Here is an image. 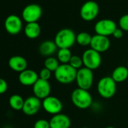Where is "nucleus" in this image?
Wrapping results in <instances>:
<instances>
[{
  "label": "nucleus",
  "mask_w": 128,
  "mask_h": 128,
  "mask_svg": "<svg viewBox=\"0 0 128 128\" xmlns=\"http://www.w3.org/2000/svg\"><path fill=\"white\" fill-rule=\"evenodd\" d=\"M72 104L79 109H87L93 105V97L88 90L77 88L71 94Z\"/></svg>",
  "instance_id": "obj_1"
},
{
  "label": "nucleus",
  "mask_w": 128,
  "mask_h": 128,
  "mask_svg": "<svg viewBox=\"0 0 128 128\" xmlns=\"http://www.w3.org/2000/svg\"><path fill=\"white\" fill-rule=\"evenodd\" d=\"M54 42L58 49L72 48L76 42V35L73 30L64 28L57 32L54 37Z\"/></svg>",
  "instance_id": "obj_2"
},
{
  "label": "nucleus",
  "mask_w": 128,
  "mask_h": 128,
  "mask_svg": "<svg viewBox=\"0 0 128 128\" xmlns=\"http://www.w3.org/2000/svg\"><path fill=\"white\" fill-rule=\"evenodd\" d=\"M77 70L70 64H60L54 72L55 79L60 84H68L76 81Z\"/></svg>",
  "instance_id": "obj_3"
},
{
  "label": "nucleus",
  "mask_w": 128,
  "mask_h": 128,
  "mask_svg": "<svg viewBox=\"0 0 128 128\" xmlns=\"http://www.w3.org/2000/svg\"><path fill=\"white\" fill-rule=\"evenodd\" d=\"M117 90V83L111 76L101 78L97 84V92L99 95L104 99L113 97Z\"/></svg>",
  "instance_id": "obj_4"
},
{
  "label": "nucleus",
  "mask_w": 128,
  "mask_h": 128,
  "mask_svg": "<svg viewBox=\"0 0 128 128\" xmlns=\"http://www.w3.org/2000/svg\"><path fill=\"white\" fill-rule=\"evenodd\" d=\"M84 67H86L92 71L98 69L102 63V56L100 53L94 50L92 48L87 49L84 51L82 56Z\"/></svg>",
  "instance_id": "obj_5"
},
{
  "label": "nucleus",
  "mask_w": 128,
  "mask_h": 128,
  "mask_svg": "<svg viewBox=\"0 0 128 128\" xmlns=\"http://www.w3.org/2000/svg\"><path fill=\"white\" fill-rule=\"evenodd\" d=\"M94 73L93 71L86 68L82 67L77 70L76 82L78 88L89 90L94 84Z\"/></svg>",
  "instance_id": "obj_6"
},
{
  "label": "nucleus",
  "mask_w": 128,
  "mask_h": 128,
  "mask_svg": "<svg viewBox=\"0 0 128 128\" xmlns=\"http://www.w3.org/2000/svg\"><path fill=\"white\" fill-rule=\"evenodd\" d=\"M99 12L100 7L97 2L90 0L82 5L80 9V16L85 21H92L98 16Z\"/></svg>",
  "instance_id": "obj_7"
},
{
  "label": "nucleus",
  "mask_w": 128,
  "mask_h": 128,
  "mask_svg": "<svg viewBox=\"0 0 128 128\" xmlns=\"http://www.w3.org/2000/svg\"><path fill=\"white\" fill-rule=\"evenodd\" d=\"M42 15V8L38 4L32 3L27 5L22 12V18L24 20L28 23L37 22Z\"/></svg>",
  "instance_id": "obj_8"
},
{
  "label": "nucleus",
  "mask_w": 128,
  "mask_h": 128,
  "mask_svg": "<svg viewBox=\"0 0 128 128\" xmlns=\"http://www.w3.org/2000/svg\"><path fill=\"white\" fill-rule=\"evenodd\" d=\"M115 22L110 19H102L97 21L94 25V31L96 34L108 37L112 36L114 31L117 29Z\"/></svg>",
  "instance_id": "obj_9"
},
{
  "label": "nucleus",
  "mask_w": 128,
  "mask_h": 128,
  "mask_svg": "<svg viewBox=\"0 0 128 128\" xmlns=\"http://www.w3.org/2000/svg\"><path fill=\"white\" fill-rule=\"evenodd\" d=\"M42 108L47 113L55 115L61 113L62 103L59 98L54 96H49L42 100Z\"/></svg>",
  "instance_id": "obj_10"
},
{
  "label": "nucleus",
  "mask_w": 128,
  "mask_h": 128,
  "mask_svg": "<svg viewBox=\"0 0 128 128\" xmlns=\"http://www.w3.org/2000/svg\"><path fill=\"white\" fill-rule=\"evenodd\" d=\"M42 107V102L35 96L27 97L24 104L23 112L27 116H33L36 114Z\"/></svg>",
  "instance_id": "obj_11"
},
{
  "label": "nucleus",
  "mask_w": 128,
  "mask_h": 128,
  "mask_svg": "<svg viewBox=\"0 0 128 128\" xmlns=\"http://www.w3.org/2000/svg\"><path fill=\"white\" fill-rule=\"evenodd\" d=\"M32 91L34 96L41 100H43L48 96H50L51 87L49 81L38 78V80L32 86Z\"/></svg>",
  "instance_id": "obj_12"
},
{
  "label": "nucleus",
  "mask_w": 128,
  "mask_h": 128,
  "mask_svg": "<svg viewBox=\"0 0 128 128\" xmlns=\"http://www.w3.org/2000/svg\"><path fill=\"white\" fill-rule=\"evenodd\" d=\"M4 25L7 32L11 35H18L23 28L21 19L15 14L8 15L5 20Z\"/></svg>",
  "instance_id": "obj_13"
},
{
  "label": "nucleus",
  "mask_w": 128,
  "mask_h": 128,
  "mask_svg": "<svg viewBox=\"0 0 128 128\" xmlns=\"http://www.w3.org/2000/svg\"><path fill=\"white\" fill-rule=\"evenodd\" d=\"M111 45V42L108 37L100 36V35H94L92 36L91 42H90V48L99 53H104L107 51Z\"/></svg>",
  "instance_id": "obj_14"
},
{
  "label": "nucleus",
  "mask_w": 128,
  "mask_h": 128,
  "mask_svg": "<svg viewBox=\"0 0 128 128\" xmlns=\"http://www.w3.org/2000/svg\"><path fill=\"white\" fill-rule=\"evenodd\" d=\"M38 74L36 71L29 69H26V70L19 73L18 76L19 82L26 87L33 86L35 83L38 80Z\"/></svg>",
  "instance_id": "obj_15"
},
{
  "label": "nucleus",
  "mask_w": 128,
  "mask_h": 128,
  "mask_svg": "<svg viewBox=\"0 0 128 128\" xmlns=\"http://www.w3.org/2000/svg\"><path fill=\"white\" fill-rule=\"evenodd\" d=\"M50 128H70L71 120L65 114L60 113L53 115L49 120Z\"/></svg>",
  "instance_id": "obj_16"
},
{
  "label": "nucleus",
  "mask_w": 128,
  "mask_h": 128,
  "mask_svg": "<svg viewBox=\"0 0 128 128\" xmlns=\"http://www.w3.org/2000/svg\"><path fill=\"white\" fill-rule=\"evenodd\" d=\"M27 66L28 63L26 60L22 56H12L8 60V66L14 72L20 73L27 69Z\"/></svg>",
  "instance_id": "obj_17"
},
{
  "label": "nucleus",
  "mask_w": 128,
  "mask_h": 128,
  "mask_svg": "<svg viewBox=\"0 0 128 128\" xmlns=\"http://www.w3.org/2000/svg\"><path fill=\"white\" fill-rule=\"evenodd\" d=\"M57 49L58 48L55 44L54 41L46 40L40 44L38 47V52L42 56H45L47 58L49 56H53V55L56 52H57Z\"/></svg>",
  "instance_id": "obj_18"
},
{
  "label": "nucleus",
  "mask_w": 128,
  "mask_h": 128,
  "mask_svg": "<svg viewBox=\"0 0 128 128\" xmlns=\"http://www.w3.org/2000/svg\"><path fill=\"white\" fill-rule=\"evenodd\" d=\"M40 33L41 26L37 22L28 23L24 27V34L27 38L30 39H35L38 38Z\"/></svg>",
  "instance_id": "obj_19"
},
{
  "label": "nucleus",
  "mask_w": 128,
  "mask_h": 128,
  "mask_svg": "<svg viewBox=\"0 0 128 128\" xmlns=\"http://www.w3.org/2000/svg\"><path fill=\"white\" fill-rule=\"evenodd\" d=\"M111 77L116 83H121L125 82L128 78L127 67L124 66H119L116 67L113 70Z\"/></svg>",
  "instance_id": "obj_20"
},
{
  "label": "nucleus",
  "mask_w": 128,
  "mask_h": 128,
  "mask_svg": "<svg viewBox=\"0 0 128 128\" xmlns=\"http://www.w3.org/2000/svg\"><path fill=\"white\" fill-rule=\"evenodd\" d=\"M25 100L19 94H13L10 96L8 103L10 107L15 111H20L23 109Z\"/></svg>",
  "instance_id": "obj_21"
},
{
  "label": "nucleus",
  "mask_w": 128,
  "mask_h": 128,
  "mask_svg": "<svg viewBox=\"0 0 128 128\" xmlns=\"http://www.w3.org/2000/svg\"><path fill=\"white\" fill-rule=\"evenodd\" d=\"M56 55V58L60 64H69L70 59L72 56L71 50L68 48L58 49Z\"/></svg>",
  "instance_id": "obj_22"
},
{
  "label": "nucleus",
  "mask_w": 128,
  "mask_h": 128,
  "mask_svg": "<svg viewBox=\"0 0 128 128\" xmlns=\"http://www.w3.org/2000/svg\"><path fill=\"white\" fill-rule=\"evenodd\" d=\"M60 65V62L58 61L57 58H55L54 56H49L47 57L44 62V68L49 70L50 72H55L57 68L59 67V66Z\"/></svg>",
  "instance_id": "obj_23"
},
{
  "label": "nucleus",
  "mask_w": 128,
  "mask_h": 128,
  "mask_svg": "<svg viewBox=\"0 0 128 128\" xmlns=\"http://www.w3.org/2000/svg\"><path fill=\"white\" fill-rule=\"evenodd\" d=\"M92 36L86 32H82L76 35V42L81 46H88L90 44Z\"/></svg>",
  "instance_id": "obj_24"
},
{
  "label": "nucleus",
  "mask_w": 128,
  "mask_h": 128,
  "mask_svg": "<svg viewBox=\"0 0 128 128\" xmlns=\"http://www.w3.org/2000/svg\"><path fill=\"white\" fill-rule=\"evenodd\" d=\"M69 64L76 70H78L81 68H82V66H84L82 56H79L78 55H72Z\"/></svg>",
  "instance_id": "obj_25"
},
{
  "label": "nucleus",
  "mask_w": 128,
  "mask_h": 128,
  "mask_svg": "<svg viewBox=\"0 0 128 128\" xmlns=\"http://www.w3.org/2000/svg\"><path fill=\"white\" fill-rule=\"evenodd\" d=\"M118 24L123 31L128 32V14L121 16L119 19Z\"/></svg>",
  "instance_id": "obj_26"
},
{
  "label": "nucleus",
  "mask_w": 128,
  "mask_h": 128,
  "mask_svg": "<svg viewBox=\"0 0 128 128\" xmlns=\"http://www.w3.org/2000/svg\"><path fill=\"white\" fill-rule=\"evenodd\" d=\"M33 128H50V123L45 119H38L35 122Z\"/></svg>",
  "instance_id": "obj_27"
},
{
  "label": "nucleus",
  "mask_w": 128,
  "mask_h": 128,
  "mask_svg": "<svg viewBox=\"0 0 128 128\" xmlns=\"http://www.w3.org/2000/svg\"><path fill=\"white\" fill-rule=\"evenodd\" d=\"M51 73H52V72H50L49 70L44 67L42 70H41V71L38 74V76H39V78H41L42 80L49 81V79L51 77Z\"/></svg>",
  "instance_id": "obj_28"
},
{
  "label": "nucleus",
  "mask_w": 128,
  "mask_h": 128,
  "mask_svg": "<svg viewBox=\"0 0 128 128\" xmlns=\"http://www.w3.org/2000/svg\"><path fill=\"white\" fill-rule=\"evenodd\" d=\"M8 88V85L7 82L4 78H0V95L5 94L7 91Z\"/></svg>",
  "instance_id": "obj_29"
},
{
  "label": "nucleus",
  "mask_w": 128,
  "mask_h": 128,
  "mask_svg": "<svg viewBox=\"0 0 128 128\" xmlns=\"http://www.w3.org/2000/svg\"><path fill=\"white\" fill-rule=\"evenodd\" d=\"M123 34H124L123 33V30L120 28H117L114 31V32L112 34V36L114 38H117V39H119V38H121L123 37Z\"/></svg>",
  "instance_id": "obj_30"
},
{
  "label": "nucleus",
  "mask_w": 128,
  "mask_h": 128,
  "mask_svg": "<svg viewBox=\"0 0 128 128\" xmlns=\"http://www.w3.org/2000/svg\"><path fill=\"white\" fill-rule=\"evenodd\" d=\"M106 128H115V127H114V126H106Z\"/></svg>",
  "instance_id": "obj_31"
},
{
  "label": "nucleus",
  "mask_w": 128,
  "mask_h": 128,
  "mask_svg": "<svg viewBox=\"0 0 128 128\" xmlns=\"http://www.w3.org/2000/svg\"><path fill=\"white\" fill-rule=\"evenodd\" d=\"M126 67H127V69H128V62H127V66H126Z\"/></svg>",
  "instance_id": "obj_32"
}]
</instances>
